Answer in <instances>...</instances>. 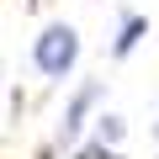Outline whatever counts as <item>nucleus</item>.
<instances>
[{
  "instance_id": "nucleus-1",
  "label": "nucleus",
  "mask_w": 159,
  "mask_h": 159,
  "mask_svg": "<svg viewBox=\"0 0 159 159\" xmlns=\"http://www.w3.org/2000/svg\"><path fill=\"white\" fill-rule=\"evenodd\" d=\"M32 64H37V74H48V80H64V74L80 64V32H74L69 21H53V27H43V32L32 37Z\"/></svg>"
},
{
  "instance_id": "nucleus-2",
  "label": "nucleus",
  "mask_w": 159,
  "mask_h": 159,
  "mask_svg": "<svg viewBox=\"0 0 159 159\" xmlns=\"http://www.w3.org/2000/svg\"><path fill=\"white\" fill-rule=\"evenodd\" d=\"M101 80H80V85H74V96L64 101V122H58V148H74L80 143V133H85L90 127V111L101 106Z\"/></svg>"
},
{
  "instance_id": "nucleus-3",
  "label": "nucleus",
  "mask_w": 159,
  "mask_h": 159,
  "mask_svg": "<svg viewBox=\"0 0 159 159\" xmlns=\"http://www.w3.org/2000/svg\"><path fill=\"white\" fill-rule=\"evenodd\" d=\"M143 37H148V16L127 11V16H122V27H117V37H111V58H127V53H133Z\"/></svg>"
},
{
  "instance_id": "nucleus-4",
  "label": "nucleus",
  "mask_w": 159,
  "mask_h": 159,
  "mask_svg": "<svg viewBox=\"0 0 159 159\" xmlns=\"http://www.w3.org/2000/svg\"><path fill=\"white\" fill-rule=\"evenodd\" d=\"M96 143H106V148L122 143V117H117V111H101V117H96Z\"/></svg>"
},
{
  "instance_id": "nucleus-5",
  "label": "nucleus",
  "mask_w": 159,
  "mask_h": 159,
  "mask_svg": "<svg viewBox=\"0 0 159 159\" xmlns=\"http://www.w3.org/2000/svg\"><path fill=\"white\" fill-rule=\"evenodd\" d=\"M74 159H122V154H117V148H106V143H85Z\"/></svg>"
}]
</instances>
